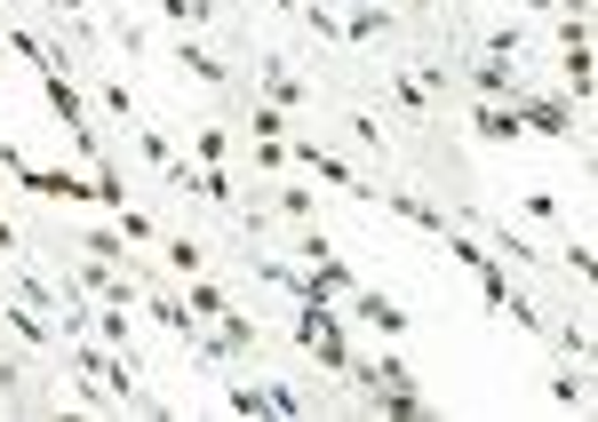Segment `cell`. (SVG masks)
Listing matches in <instances>:
<instances>
[{"label": "cell", "mask_w": 598, "mask_h": 422, "mask_svg": "<svg viewBox=\"0 0 598 422\" xmlns=\"http://www.w3.org/2000/svg\"><path fill=\"white\" fill-rule=\"evenodd\" d=\"M48 9H64V16H80V9H88V0H48Z\"/></svg>", "instance_id": "24"}, {"label": "cell", "mask_w": 598, "mask_h": 422, "mask_svg": "<svg viewBox=\"0 0 598 422\" xmlns=\"http://www.w3.org/2000/svg\"><path fill=\"white\" fill-rule=\"evenodd\" d=\"M9 255H17V232H9V223H0V264H9Z\"/></svg>", "instance_id": "23"}, {"label": "cell", "mask_w": 598, "mask_h": 422, "mask_svg": "<svg viewBox=\"0 0 598 422\" xmlns=\"http://www.w3.org/2000/svg\"><path fill=\"white\" fill-rule=\"evenodd\" d=\"M0 327H9V335H24V343H56V327H48V319L32 311V303H9V311H0Z\"/></svg>", "instance_id": "8"}, {"label": "cell", "mask_w": 598, "mask_h": 422, "mask_svg": "<svg viewBox=\"0 0 598 422\" xmlns=\"http://www.w3.org/2000/svg\"><path fill=\"white\" fill-rule=\"evenodd\" d=\"M176 64H184L192 80H208V88H224V64H216L208 48H199V41H184V48H176Z\"/></svg>", "instance_id": "11"}, {"label": "cell", "mask_w": 598, "mask_h": 422, "mask_svg": "<svg viewBox=\"0 0 598 422\" xmlns=\"http://www.w3.org/2000/svg\"><path fill=\"white\" fill-rule=\"evenodd\" d=\"M494 311H503V319H511V327H526V335H535V327H543V319H535V303H526V296H503V303H494Z\"/></svg>", "instance_id": "17"}, {"label": "cell", "mask_w": 598, "mask_h": 422, "mask_svg": "<svg viewBox=\"0 0 598 422\" xmlns=\"http://www.w3.org/2000/svg\"><path fill=\"white\" fill-rule=\"evenodd\" d=\"M184 311H199V319H216V311H231V303L216 296V287H208V279H192V303H184Z\"/></svg>", "instance_id": "18"}, {"label": "cell", "mask_w": 598, "mask_h": 422, "mask_svg": "<svg viewBox=\"0 0 598 422\" xmlns=\"http://www.w3.org/2000/svg\"><path fill=\"white\" fill-rule=\"evenodd\" d=\"M376 200H383L391 215H407V223H423V232H455V223H447V208H431V200H415V191H376Z\"/></svg>", "instance_id": "4"}, {"label": "cell", "mask_w": 598, "mask_h": 422, "mask_svg": "<svg viewBox=\"0 0 598 422\" xmlns=\"http://www.w3.org/2000/svg\"><path fill=\"white\" fill-rule=\"evenodd\" d=\"M494 255H511V264H535V247H526L519 232H494Z\"/></svg>", "instance_id": "22"}, {"label": "cell", "mask_w": 598, "mask_h": 422, "mask_svg": "<svg viewBox=\"0 0 598 422\" xmlns=\"http://www.w3.org/2000/svg\"><path fill=\"white\" fill-rule=\"evenodd\" d=\"M535 9H558V0H535Z\"/></svg>", "instance_id": "25"}, {"label": "cell", "mask_w": 598, "mask_h": 422, "mask_svg": "<svg viewBox=\"0 0 598 422\" xmlns=\"http://www.w3.org/2000/svg\"><path fill=\"white\" fill-rule=\"evenodd\" d=\"M255 144H287V112L280 104H255Z\"/></svg>", "instance_id": "12"}, {"label": "cell", "mask_w": 598, "mask_h": 422, "mask_svg": "<svg viewBox=\"0 0 598 422\" xmlns=\"http://www.w3.org/2000/svg\"><path fill=\"white\" fill-rule=\"evenodd\" d=\"M137 152L152 159V168H168V159H176V152H168V136H160V127H137Z\"/></svg>", "instance_id": "16"}, {"label": "cell", "mask_w": 598, "mask_h": 422, "mask_svg": "<svg viewBox=\"0 0 598 422\" xmlns=\"http://www.w3.org/2000/svg\"><path fill=\"white\" fill-rule=\"evenodd\" d=\"M120 240H128V247H152V223H144L137 208H120Z\"/></svg>", "instance_id": "19"}, {"label": "cell", "mask_w": 598, "mask_h": 422, "mask_svg": "<svg viewBox=\"0 0 598 422\" xmlns=\"http://www.w3.org/2000/svg\"><path fill=\"white\" fill-rule=\"evenodd\" d=\"M287 159H304L312 176H327V184H336V191H351V200H368V184H359V176L344 168L336 152H319V144H295V136H287Z\"/></svg>", "instance_id": "3"}, {"label": "cell", "mask_w": 598, "mask_h": 422, "mask_svg": "<svg viewBox=\"0 0 598 422\" xmlns=\"http://www.w3.org/2000/svg\"><path fill=\"white\" fill-rule=\"evenodd\" d=\"M192 152H199V159L216 168V159H224V127H199V136H192Z\"/></svg>", "instance_id": "21"}, {"label": "cell", "mask_w": 598, "mask_h": 422, "mask_svg": "<svg viewBox=\"0 0 598 422\" xmlns=\"http://www.w3.org/2000/svg\"><path fill=\"white\" fill-rule=\"evenodd\" d=\"M263 88H272V104L287 112V104H304V80L287 73V56H263Z\"/></svg>", "instance_id": "7"}, {"label": "cell", "mask_w": 598, "mask_h": 422, "mask_svg": "<svg viewBox=\"0 0 598 422\" xmlns=\"http://www.w3.org/2000/svg\"><path fill=\"white\" fill-rule=\"evenodd\" d=\"M471 88L487 96V104H511V96H519V80L503 73V64H479V73H471Z\"/></svg>", "instance_id": "10"}, {"label": "cell", "mask_w": 598, "mask_h": 422, "mask_svg": "<svg viewBox=\"0 0 598 422\" xmlns=\"http://www.w3.org/2000/svg\"><path fill=\"white\" fill-rule=\"evenodd\" d=\"M168 264H176V271H184V279H192V271H199V264H208V247H199V240H168Z\"/></svg>", "instance_id": "14"}, {"label": "cell", "mask_w": 598, "mask_h": 422, "mask_svg": "<svg viewBox=\"0 0 598 422\" xmlns=\"http://www.w3.org/2000/svg\"><path fill=\"white\" fill-rule=\"evenodd\" d=\"M160 16L168 24H208V0H160Z\"/></svg>", "instance_id": "15"}, {"label": "cell", "mask_w": 598, "mask_h": 422, "mask_svg": "<svg viewBox=\"0 0 598 422\" xmlns=\"http://www.w3.org/2000/svg\"><path fill=\"white\" fill-rule=\"evenodd\" d=\"M471 127H479L487 144H511V136H526V127H519V104H487V96H479V112H471Z\"/></svg>", "instance_id": "6"}, {"label": "cell", "mask_w": 598, "mask_h": 422, "mask_svg": "<svg viewBox=\"0 0 598 422\" xmlns=\"http://www.w3.org/2000/svg\"><path fill=\"white\" fill-rule=\"evenodd\" d=\"M344 303H351V319H368V327H376L383 343H399V335H407V327H415V319H407V311H399L391 296H376V287H351V296H344Z\"/></svg>", "instance_id": "2"}, {"label": "cell", "mask_w": 598, "mask_h": 422, "mask_svg": "<svg viewBox=\"0 0 598 422\" xmlns=\"http://www.w3.org/2000/svg\"><path fill=\"white\" fill-rule=\"evenodd\" d=\"M511 104H519V127H535V136H575L567 104H526V96H511Z\"/></svg>", "instance_id": "5"}, {"label": "cell", "mask_w": 598, "mask_h": 422, "mask_svg": "<svg viewBox=\"0 0 598 422\" xmlns=\"http://www.w3.org/2000/svg\"><path fill=\"white\" fill-rule=\"evenodd\" d=\"M80 255H105V264H128V240H120V232H88V240H80Z\"/></svg>", "instance_id": "13"}, {"label": "cell", "mask_w": 598, "mask_h": 422, "mask_svg": "<svg viewBox=\"0 0 598 422\" xmlns=\"http://www.w3.org/2000/svg\"><path fill=\"white\" fill-rule=\"evenodd\" d=\"M224 407H231V414H272V399H263V391H248V382H240V391H231Z\"/></svg>", "instance_id": "20"}, {"label": "cell", "mask_w": 598, "mask_h": 422, "mask_svg": "<svg viewBox=\"0 0 598 422\" xmlns=\"http://www.w3.org/2000/svg\"><path fill=\"white\" fill-rule=\"evenodd\" d=\"M344 32H351V41H376V32H391V9H383V0H359V9L344 16Z\"/></svg>", "instance_id": "9"}, {"label": "cell", "mask_w": 598, "mask_h": 422, "mask_svg": "<svg viewBox=\"0 0 598 422\" xmlns=\"http://www.w3.org/2000/svg\"><path fill=\"white\" fill-rule=\"evenodd\" d=\"M73 367H80L88 382H105L120 407H144V391H137V359H112V351H96V343H73Z\"/></svg>", "instance_id": "1"}]
</instances>
